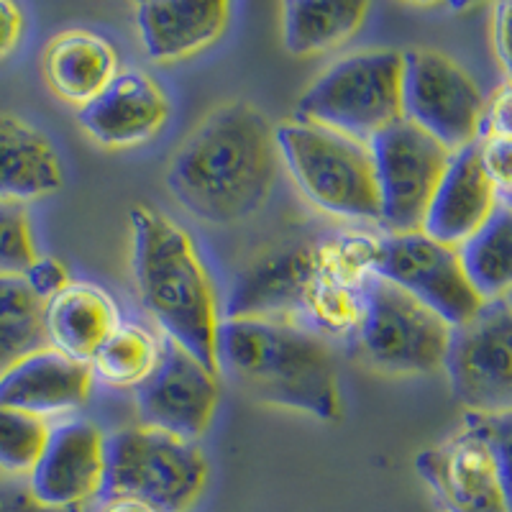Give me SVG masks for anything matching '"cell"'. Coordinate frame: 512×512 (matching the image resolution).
<instances>
[{
    "label": "cell",
    "instance_id": "obj_12",
    "mask_svg": "<svg viewBox=\"0 0 512 512\" xmlns=\"http://www.w3.org/2000/svg\"><path fill=\"white\" fill-rule=\"evenodd\" d=\"M379 187V223L390 233L423 231L451 152L415 123L397 121L369 141Z\"/></svg>",
    "mask_w": 512,
    "mask_h": 512
},
{
    "label": "cell",
    "instance_id": "obj_6",
    "mask_svg": "<svg viewBox=\"0 0 512 512\" xmlns=\"http://www.w3.org/2000/svg\"><path fill=\"white\" fill-rule=\"evenodd\" d=\"M208 482V459L198 446L149 425L105 436L108 500H139L157 512H190Z\"/></svg>",
    "mask_w": 512,
    "mask_h": 512
},
{
    "label": "cell",
    "instance_id": "obj_11",
    "mask_svg": "<svg viewBox=\"0 0 512 512\" xmlns=\"http://www.w3.org/2000/svg\"><path fill=\"white\" fill-rule=\"evenodd\" d=\"M484 98L454 59L431 49L402 54V118L454 154L477 144Z\"/></svg>",
    "mask_w": 512,
    "mask_h": 512
},
{
    "label": "cell",
    "instance_id": "obj_15",
    "mask_svg": "<svg viewBox=\"0 0 512 512\" xmlns=\"http://www.w3.org/2000/svg\"><path fill=\"white\" fill-rule=\"evenodd\" d=\"M105 436L88 420H70L49 433L47 448L29 474L31 495L44 507L77 512L103 492Z\"/></svg>",
    "mask_w": 512,
    "mask_h": 512
},
{
    "label": "cell",
    "instance_id": "obj_32",
    "mask_svg": "<svg viewBox=\"0 0 512 512\" xmlns=\"http://www.w3.org/2000/svg\"><path fill=\"white\" fill-rule=\"evenodd\" d=\"M479 139H510L512 141V80L497 90L489 103H484L482 134Z\"/></svg>",
    "mask_w": 512,
    "mask_h": 512
},
{
    "label": "cell",
    "instance_id": "obj_8",
    "mask_svg": "<svg viewBox=\"0 0 512 512\" xmlns=\"http://www.w3.org/2000/svg\"><path fill=\"white\" fill-rule=\"evenodd\" d=\"M297 118L369 144L402 121V54L377 49L336 62L297 100Z\"/></svg>",
    "mask_w": 512,
    "mask_h": 512
},
{
    "label": "cell",
    "instance_id": "obj_20",
    "mask_svg": "<svg viewBox=\"0 0 512 512\" xmlns=\"http://www.w3.org/2000/svg\"><path fill=\"white\" fill-rule=\"evenodd\" d=\"M49 346L70 359L90 364L105 338L121 326L113 297L90 282H70L47 303Z\"/></svg>",
    "mask_w": 512,
    "mask_h": 512
},
{
    "label": "cell",
    "instance_id": "obj_24",
    "mask_svg": "<svg viewBox=\"0 0 512 512\" xmlns=\"http://www.w3.org/2000/svg\"><path fill=\"white\" fill-rule=\"evenodd\" d=\"M47 303L34 295L24 274H0V374L49 349Z\"/></svg>",
    "mask_w": 512,
    "mask_h": 512
},
{
    "label": "cell",
    "instance_id": "obj_23",
    "mask_svg": "<svg viewBox=\"0 0 512 512\" xmlns=\"http://www.w3.org/2000/svg\"><path fill=\"white\" fill-rule=\"evenodd\" d=\"M369 6L356 0H292L282 8L285 49L295 57L341 47L367 21Z\"/></svg>",
    "mask_w": 512,
    "mask_h": 512
},
{
    "label": "cell",
    "instance_id": "obj_9",
    "mask_svg": "<svg viewBox=\"0 0 512 512\" xmlns=\"http://www.w3.org/2000/svg\"><path fill=\"white\" fill-rule=\"evenodd\" d=\"M369 272L413 295L451 328L472 320L484 305L466 277L459 249L438 244L423 231L374 239Z\"/></svg>",
    "mask_w": 512,
    "mask_h": 512
},
{
    "label": "cell",
    "instance_id": "obj_18",
    "mask_svg": "<svg viewBox=\"0 0 512 512\" xmlns=\"http://www.w3.org/2000/svg\"><path fill=\"white\" fill-rule=\"evenodd\" d=\"M93 379L90 364L70 359L49 346L0 374V408L39 418L67 413L88 402Z\"/></svg>",
    "mask_w": 512,
    "mask_h": 512
},
{
    "label": "cell",
    "instance_id": "obj_30",
    "mask_svg": "<svg viewBox=\"0 0 512 512\" xmlns=\"http://www.w3.org/2000/svg\"><path fill=\"white\" fill-rule=\"evenodd\" d=\"M482 167L497 190V198H512V141L510 139H479Z\"/></svg>",
    "mask_w": 512,
    "mask_h": 512
},
{
    "label": "cell",
    "instance_id": "obj_14",
    "mask_svg": "<svg viewBox=\"0 0 512 512\" xmlns=\"http://www.w3.org/2000/svg\"><path fill=\"white\" fill-rule=\"evenodd\" d=\"M443 512H510L484 438L466 425L415 459Z\"/></svg>",
    "mask_w": 512,
    "mask_h": 512
},
{
    "label": "cell",
    "instance_id": "obj_31",
    "mask_svg": "<svg viewBox=\"0 0 512 512\" xmlns=\"http://www.w3.org/2000/svg\"><path fill=\"white\" fill-rule=\"evenodd\" d=\"M24 280L29 282V287L34 290V295L44 303H49L54 295L70 285V274H67V267L52 256H39L29 269H26Z\"/></svg>",
    "mask_w": 512,
    "mask_h": 512
},
{
    "label": "cell",
    "instance_id": "obj_26",
    "mask_svg": "<svg viewBox=\"0 0 512 512\" xmlns=\"http://www.w3.org/2000/svg\"><path fill=\"white\" fill-rule=\"evenodd\" d=\"M162 341L146 328L121 323L90 361L93 377L113 387H139L157 367Z\"/></svg>",
    "mask_w": 512,
    "mask_h": 512
},
{
    "label": "cell",
    "instance_id": "obj_28",
    "mask_svg": "<svg viewBox=\"0 0 512 512\" xmlns=\"http://www.w3.org/2000/svg\"><path fill=\"white\" fill-rule=\"evenodd\" d=\"M36 259L39 256L26 208L0 200V274H26Z\"/></svg>",
    "mask_w": 512,
    "mask_h": 512
},
{
    "label": "cell",
    "instance_id": "obj_5",
    "mask_svg": "<svg viewBox=\"0 0 512 512\" xmlns=\"http://www.w3.org/2000/svg\"><path fill=\"white\" fill-rule=\"evenodd\" d=\"M274 136L280 157L310 203L333 216L379 221L382 208L369 144L300 118L280 123Z\"/></svg>",
    "mask_w": 512,
    "mask_h": 512
},
{
    "label": "cell",
    "instance_id": "obj_13",
    "mask_svg": "<svg viewBox=\"0 0 512 512\" xmlns=\"http://www.w3.org/2000/svg\"><path fill=\"white\" fill-rule=\"evenodd\" d=\"M218 400V372L164 336L157 367L136 387V405L144 425L195 441L205 436L216 418Z\"/></svg>",
    "mask_w": 512,
    "mask_h": 512
},
{
    "label": "cell",
    "instance_id": "obj_34",
    "mask_svg": "<svg viewBox=\"0 0 512 512\" xmlns=\"http://www.w3.org/2000/svg\"><path fill=\"white\" fill-rule=\"evenodd\" d=\"M24 34V16L13 3L0 0V59H6L18 47Z\"/></svg>",
    "mask_w": 512,
    "mask_h": 512
},
{
    "label": "cell",
    "instance_id": "obj_25",
    "mask_svg": "<svg viewBox=\"0 0 512 512\" xmlns=\"http://www.w3.org/2000/svg\"><path fill=\"white\" fill-rule=\"evenodd\" d=\"M459 256L484 303L512 292V205L497 203L484 226L459 246Z\"/></svg>",
    "mask_w": 512,
    "mask_h": 512
},
{
    "label": "cell",
    "instance_id": "obj_33",
    "mask_svg": "<svg viewBox=\"0 0 512 512\" xmlns=\"http://www.w3.org/2000/svg\"><path fill=\"white\" fill-rule=\"evenodd\" d=\"M0 512H62L44 507L31 495L29 482H0Z\"/></svg>",
    "mask_w": 512,
    "mask_h": 512
},
{
    "label": "cell",
    "instance_id": "obj_22",
    "mask_svg": "<svg viewBox=\"0 0 512 512\" xmlns=\"http://www.w3.org/2000/svg\"><path fill=\"white\" fill-rule=\"evenodd\" d=\"M118 75L111 41L90 31H64L44 52V77L54 95L72 105H88Z\"/></svg>",
    "mask_w": 512,
    "mask_h": 512
},
{
    "label": "cell",
    "instance_id": "obj_7",
    "mask_svg": "<svg viewBox=\"0 0 512 512\" xmlns=\"http://www.w3.org/2000/svg\"><path fill=\"white\" fill-rule=\"evenodd\" d=\"M451 326L431 308L372 272L361 280V308L349 346L387 374H431L443 367Z\"/></svg>",
    "mask_w": 512,
    "mask_h": 512
},
{
    "label": "cell",
    "instance_id": "obj_21",
    "mask_svg": "<svg viewBox=\"0 0 512 512\" xmlns=\"http://www.w3.org/2000/svg\"><path fill=\"white\" fill-rule=\"evenodd\" d=\"M62 182V162L52 141L31 123L0 113V200L47 198Z\"/></svg>",
    "mask_w": 512,
    "mask_h": 512
},
{
    "label": "cell",
    "instance_id": "obj_3",
    "mask_svg": "<svg viewBox=\"0 0 512 512\" xmlns=\"http://www.w3.org/2000/svg\"><path fill=\"white\" fill-rule=\"evenodd\" d=\"M254 400L341 418L338 369L328 338L290 320L233 318L218 326V372Z\"/></svg>",
    "mask_w": 512,
    "mask_h": 512
},
{
    "label": "cell",
    "instance_id": "obj_29",
    "mask_svg": "<svg viewBox=\"0 0 512 512\" xmlns=\"http://www.w3.org/2000/svg\"><path fill=\"white\" fill-rule=\"evenodd\" d=\"M466 425H472L487 443L492 461H495L497 477H500L502 492H505L507 507L512 512V410L497 415L469 413Z\"/></svg>",
    "mask_w": 512,
    "mask_h": 512
},
{
    "label": "cell",
    "instance_id": "obj_16",
    "mask_svg": "<svg viewBox=\"0 0 512 512\" xmlns=\"http://www.w3.org/2000/svg\"><path fill=\"white\" fill-rule=\"evenodd\" d=\"M77 118L98 144L136 146L167 126L169 98L146 72H118L98 98L82 105Z\"/></svg>",
    "mask_w": 512,
    "mask_h": 512
},
{
    "label": "cell",
    "instance_id": "obj_2",
    "mask_svg": "<svg viewBox=\"0 0 512 512\" xmlns=\"http://www.w3.org/2000/svg\"><path fill=\"white\" fill-rule=\"evenodd\" d=\"M269 118L249 100L210 111L167 169L172 198L198 221L231 226L267 203L280 164Z\"/></svg>",
    "mask_w": 512,
    "mask_h": 512
},
{
    "label": "cell",
    "instance_id": "obj_37",
    "mask_svg": "<svg viewBox=\"0 0 512 512\" xmlns=\"http://www.w3.org/2000/svg\"><path fill=\"white\" fill-rule=\"evenodd\" d=\"M500 203H507V205H512V198H510V200H500Z\"/></svg>",
    "mask_w": 512,
    "mask_h": 512
},
{
    "label": "cell",
    "instance_id": "obj_27",
    "mask_svg": "<svg viewBox=\"0 0 512 512\" xmlns=\"http://www.w3.org/2000/svg\"><path fill=\"white\" fill-rule=\"evenodd\" d=\"M52 425L47 418L0 408V469L31 474L47 448Z\"/></svg>",
    "mask_w": 512,
    "mask_h": 512
},
{
    "label": "cell",
    "instance_id": "obj_19",
    "mask_svg": "<svg viewBox=\"0 0 512 512\" xmlns=\"http://www.w3.org/2000/svg\"><path fill=\"white\" fill-rule=\"evenodd\" d=\"M231 11L226 0H152L136 6V26L149 57L177 62L216 44Z\"/></svg>",
    "mask_w": 512,
    "mask_h": 512
},
{
    "label": "cell",
    "instance_id": "obj_17",
    "mask_svg": "<svg viewBox=\"0 0 512 512\" xmlns=\"http://www.w3.org/2000/svg\"><path fill=\"white\" fill-rule=\"evenodd\" d=\"M500 198L482 167V152L469 144L451 154L423 221V233L438 244L461 246L484 226Z\"/></svg>",
    "mask_w": 512,
    "mask_h": 512
},
{
    "label": "cell",
    "instance_id": "obj_1",
    "mask_svg": "<svg viewBox=\"0 0 512 512\" xmlns=\"http://www.w3.org/2000/svg\"><path fill=\"white\" fill-rule=\"evenodd\" d=\"M374 239H295L246 264L231 287L223 318L290 320L349 344L361 308Z\"/></svg>",
    "mask_w": 512,
    "mask_h": 512
},
{
    "label": "cell",
    "instance_id": "obj_36",
    "mask_svg": "<svg viewBox=\"0 0 512 512\" xmlns=\"http://www.w3.org/2000/svg\"><path fill=\"white\" fill-rule=\"evenodd\" d=\"M103 512H157L139 500H111Z\"/></svg>",
    "mask_w": 512,
    "mask_h": 512
},
{
    "label": "cell",
    "instance_id": "obj_35",
    "mask_svg": "<svg viewBox=\"0 0 512 512\" xmlns=\"http://www.w3.org/2000/svg\"><path fill=\"white\" fill-rule=\"evenodd\" d=\"M495 47L502 67L512 77V0L495 8Z\"/></svg>",
    "mask_w": 512,
    "mask_h": 512
},
{
    "label": "cell",
    "instance_id": "obj_10",
    "mask_svg": "<svg viewBox=\"0 0 512 512\" xmlns=\"http://www.w3.org/2000/svg\"><path fill=\"white\" fill-rule=\"evenodd\" d=\"M443 369L466 410H512V300H487L472 320L451 328Z\"/></svg>",
    "mask_w": 512,
    "mask_h": 512
},
{
    "label": "cell",
    "instance_id": "obj_4",
    "mask_svg": "<svg viewBox=\"0 0 512 512\" xmlns=\"http://www.w3.org/2000/svg\"><path fill=\"white\" fill-rule=\"evenodd\" d=\"M134 280L141 303L164 336L218 372L216 292L192 239L149 205L131 210Z\"/></svg>",
    "mask_w": 512,
    "mask_h": 512
}]
</instances>
